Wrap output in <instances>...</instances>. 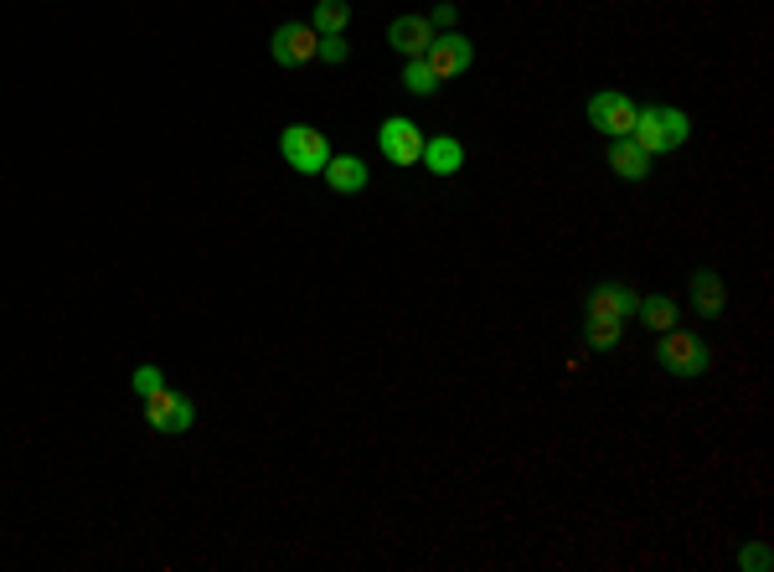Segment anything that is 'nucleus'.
Listing matches in <instances>:
<instances>
[{
    "instance_id": "obj_1",
    "label": "nucleus",
    "mask_w": 774,
    "mask_h": 572,
    "mask_svg": "<svg viewBox=\"0 0 774 572\" xmlns=\"http://www.w3.org/2000/svg\"><path fill=\"white\" fill-rule=\"evenodd\" d=\"M687 135H692V119H687V109H672V103H651V109H640L636 129H630V139H636L651 160L681 150Z\"/></svg>"
},
{
    "instance_id": "obj_2",
    "label": "nucleus",
    "mask_w": 774,
    "mask_h": 572,
    "mask_svg": "<svg viewBox=\"0 0 774 572\" xmlns=\"http://www.w3.org/2000/svg\"><path fill=\"white\" fill-rule=\"evenodd\" d=\"M655 356H661V366L672 376H681V382H692V376H702L708 366H713V351L702 346V336H692V331H661L655 336Z\"/></svg>"
},
{
    "instance_id": "obj_3",
    "label": "nucleus",
    "mask_w": 774,
    "mask_h": 572,
    "mask_svg": "<svg viewBox=\"0 0 774 572\" xmlns=\"http://www.w3.org/2000/svg\"><path fill=\"white\" fill-rule=\"evenodd\" d=\"M279 156L290 160V171H299V176H320L325 160H331V145H325L316 124H290L279 135Z\"/></svg>"
},
{
    "instance_id": "obj_4",
    "label": "nucleus",
    "mask_w": 774,
    "mask_h": 572,
    "mask_svg": "<svg viewBox=\"0 0 774 572\" xmlns=\"http://www.w3.org/2000/svg\"><path fill=\"white\" fill-rule=\"evenodd\" d=\"M269 58H274L279 67H305V62H316L320 58L316 26H310V21H284V26H274Z\"/></svg>"
},
{
    "instance_id": "obj_5",
    "label": "nucleus",
    "mask_w": 774,
    "mask_h": 572,
    "mask_svg": "<svg viewBox=\"0 0 774 572\" xmlns=\"http://www.w3.org/2000/svg\"><path fill=\"white\" fill-rule=\"evenodd\" d=\"M145 423L156 434H186L197 423V402L171 393V387H156V393H145Z\"/></svg>"
},
{
    "instance_id": "obj_6",
    "label": "nucleus",
    "mask_w": 774,
    "mask_h": 572,
    "mask_svg": "<svg viewBox=\"0 0 774 572\" xmlns=\"http://www.w3.org/2000/svg\"><path fill=\"white\" fill-rule=\"evenodd\" d=\"M636 114H640V103L630 99V94H619V88H604V94L589 99V124H594L599 135H610V139L630 135V129H636Z\"/></svg>"
},
{
    "instance_id": "obj_7",
    "label": "nucleus",
    "mask_w": 774,
    "mask_h": 572,
    "mask_svg": "<svg viewBox=\"0 0 774 572\" xmlns=\"http://www.w3.org/2000/svg\"><path fill=\"white\" fill-rule=\"evenodd\" d=\"M423 62L434 67L439 83H455L459 73H470V62H476V41L459 37V32H434V41H429Z\"/></svg>"
},
{
    "instance_id": "obj_8",
    "label": "nucleus",
    "mask_w": 774,
    "mask_h": 572,
    "mask_svg": "<svg viewBox=\"0 0 774 572\" xmlns=\"http://www.w3.org/2000/svg\"><path fill=\"white\" fill-rule=\"evenodd\" d=\"M636 304H640V295L630 284L604 278V284H594L589 299H583V320H615V325H625V320H636Z\"/></svg>"
},
{
    "instance_id": "obj_9",
    "label": "nucleus",
    "mask_w": 774,
    "mask_h": 572,
    "mask_svg": "<svg viewBox=\"0 0 774 572\" xmlns=\"http://www.w3.org/2000/svg\"><path fill=\"white\" fill-rule=\"evenodd\" d=\"M378 150L393 160V165H418V160H423V129H418L414 119H403V114L382 119Z\"/></svg>"
},
{
    "instance_id": "obj_10",
    "label": "nucleus",
    "mask_w": 774,
    "mask_h": 572,
    "mask_svg": "<svg viewBox=\"0 0 774 572\" xmlns=\"http://www.w3.org/2000/svg\"><path fill=\"white\" fill-rule=\"evenodd\" d=\"M429 41H434V26H429V16H393V26H388V47H393L397 58H423L429 52Z\"/></svg>"
},
{
    "instance_id": "obj_11",
    "label": "nucleus",
    "mask_w": 774,
    "mask_h": 572,
    "mask_svg": "<svg viewBox=\"0 0 774 572\" xmlns=\"http://www.w3.org/2000/svg\"><path fill=\"white\" fill-rule=\"evenodd\" d=\"M687 289H692V310L702 320H717L728 310V289H723V278H717L713 269H697V274L687 278Z\"/></svg>"
},
{
    "instance_id": "obj_12",
    "label": "nucleus",
    "mask_w": 774,
    "mask_h": 572,
    "mask_svg": "<svg viewBox=\"0 0 774 572\" xmlns=\"http://www.w3.org/2000/svg\"><path fill=\"white\" fill-rule=\"evenodd\" d=\"M320 176H325V186H331V191H341V197H357L361 186H367V160H361V156H331Z\"/></svg>"
},
{
    "instance_id": "obj_13",
    "label": "nucleus",
    "mask_w": 774,
    "mask_h": 572,
    "mask_svg": "<svg viewBox=\"0 0 774 572\" xmlns=\"http://www.w3.org/2000/svg\"><path fill=\"white\" fill-rule=\"evenodd\" d=\"M651 165H655V160L646 156V150H640L630 135L610 139V171H615L619 181H646V176H651Z\"/></svg>"
},
{
    "instance_id": "obj_14",
    "label": "nucleus",
    "mask_w": 774,
    "mask_h": 572,
    "mask_svg": "<svg viewBox=\"0 0 774 572\" xmlns=\"http://www.w3.org/2000/svg\"><path fill=\"white\" fill-rule=\"evenodd\" d=\"M418 165H429L434 176H455L459 165H465V145H459L455 135L423 139V160H418Z\"/></svg>"
},
{
    "instance_id": "obj_15",
    "label": "nucleus",
    "mask_w": 774,
    "mask_h": 572,
    "mask_svg": "<svg viewBox=\"0 0 774 572\" xmlns=\"http://www.w3.org/2000/svg\"><path fill=\"white\" fill-rule=\"evenodd\" d=\"M636 320L646 325V331H655V336H661V331H672V325H676V299L646 295V299L636 304Z\"/></svg>"
},
{
    "instance_id": "obj_16",
    "label": "nucleus",
    "mask_w": 774,
    "mask_h": 572,
    "mask_svg": "<svg viewBox=\"0 0 774 572\" xmlns=\"http://www.w3.org/2000/svg\"><path fill=\"white\" fill-rule=\"evenodd\" d=\"M310 26H316V37H341V32L352 26V5H346V0H316Z\"/></svg>"
},
{
    "instance_id": "obj_17",
    "label": "nucleus",
    "mask_w": 774,
    "mask_h": 572,
    "mask_svg": "<svg viewBox=\"0 0 774 572\" xmlns=\"http://www.w3.org/2000/svg\"><path fill=\"white\" fill-rule=\"evenodd\" d=\"M403 88H408V94H418V99H434V94H439L434 67H429L423 58H408V62H403Z\"/></svg>"
},
{
    "instance_id": "obj_18",
    "label": "nucleus",
    "mask_w": 774,
    "mask_h": 572,
    "mask_svg": "<svg viewBox=\"0 0 774 572\" xmlns=\"http://www.w3.org/2000/svg\"><path fill=\"white\" fill-rule=\"evenodd\" d=\"M619 336H625V325H615V320H583V340L594 351H615Z\"/></svg>"
},
{
    "instance_id": "obj_19",
    "label": "nucleus",
    "mask_w": 774,
    "mask_h": 572,
    "mask_svg": "<svg viewBox=\"0 0 774 572\" xmlns=\"http://www.w3.org/2000/svg\"><path fill=\"white\" fill-rule=\"evenodd\" d=\"M738 568H744V572H770V568H774L770 542H754V547H744V552H738Z\"/></svg>"
},
{
    "instance_id": "obj_20",
    "label": "nucleus",
    "mask_w": 774,
    "mask_h": 572,
    "mask_svg": "<svg viewBox=\"0 0 774 572\" xmlns=\"http://www.w3.org/2000/svg\"><path fill=\"white\" fill-rule=\"evenodd\" d=\"M130 387H135L139 397H145V393H156V387H165V372L145 361V366H135V376H130Z\"/></svg>"
},
{
    "instance_id": "obj_21",
    "label": "nucleus",
    "mask_w": 774,
    "mask_h": 572,
    "mask_svg": "<svg viewBox=\"0 0 774 572\" xmlns=\"http://www.w3.org/2000/svg\"><path fill=\"white\" fill-rule=\"evenodd\" d=\"M320 58H325V62H346V58H352V47H346V37H320Z\"/></svg>"
},
{
    "instance_id": "obj_22",
    "label": "nucleus",
    "mask_w": 774,
    "mask_h": 572,
    "mask_svg": "<svg viewBox=\"0 0 774 572\" xmlns=\"http://www.w3.org/2000/svg\"><path fill=\"white\" fill-rule=\"evenodd\" d=\"M455 0H444V5H434V16H429V26H434V32H455Z\"/></svg>"
}]
</instances>
